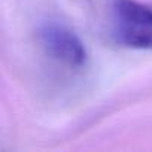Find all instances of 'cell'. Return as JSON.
<instances>
[{"label":"cell","mask_w":152,"mask_h":152,"mask_svg":"<svg viewBox=\"0 0 152 152\" xmlns=\"http://www.w3.org/2000/svg\"><path fill=\"white\" fill-rule=\"evenodd\" d=\"M110 31L125 48L152 49V6L137 0H112Z\"/></svg>","instance_id":"obj_1"},{"label":"cell","mask_w":152,"mask_h":152,"mask_svg":"<svg viewBox=\"0 0 152 152\" xmlns=\"http://www.w3.org/2000/svg\"><path fill=\"white\" fill-rule=\"evenodd\" d=\"M42 49L55 61L69 67H82L88 60L84 42L75 31L58 23H45L37 30Z\"/></svg>","instance_id":"obj_2"}]
</instances>
